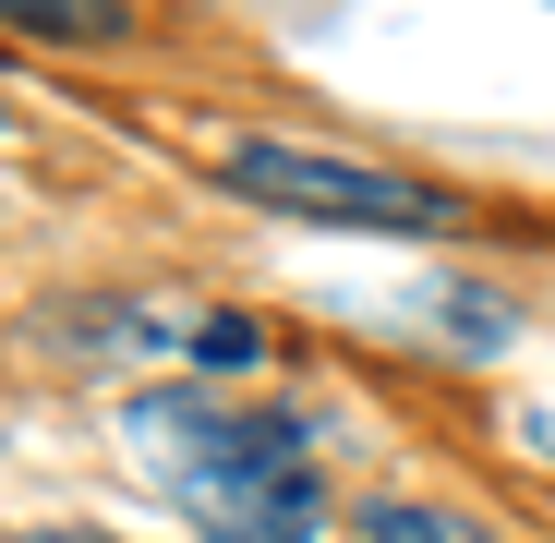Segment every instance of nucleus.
Wrapping results in <instances>:
<instances>
[{"mask_svg": "<svg viewBox=\"0 0 555 543\" xmlns=\"http://www.w3.org/2000/svg\"><path fill=\"white\" fill-rule=\"evenodd\" d=\"M133 460L169 483V507L218 531V543H314V460H302V423L266 411V399H194V387H157L133 399Z\"/></svg>", "mask_w": 555, "mask_h": 543, "instance_id": "f257e3e1", "label": "nucleus"}, {"mask_svg": "<svg viewBox=\"0 0 555 543\" xmlns=\"http://www.w3.org/2000/svg\"><path fill=\"white\" fill-rule=\"evenodd\" d=\"M362 543H495V531L447 519V507H362Z\"/></svg>", "mask_w": 555, "mask_h": 543, "instance_id": "20e7f679", "label": "nucleus"}, {"mask_svg": "<svg viewBox=\"0 0 555 543\" xmlns=\"http://www.w3.org/2000/svg\"><path fill=\"white\" fill-rule=\"evenodd\" d=\"M25 543H98V531H25Z\"/></svg>", "mask_w": 555, "mask_h": 543, "instance_id": "39448f33", "label": "nucleus"}, {"mask_svg": "<svg viewBox=\"0 0 555 543\" xmlns=\"http://www.w3.org/2000/svg\"><path fill=\"white\" fill-rule=\"evenodd\" d=\"M0 25L13 37H121L109 0H0Z\"/></svg>", "mask_w": 555, "mask_h": 543, "instance_id": "7ed1b4c3", "label": "nucleus"}, {"mask_svg": "<svg viewBox=\"0 0 555 543\" xmlns=\"http://www.w3.org/2000/svg\"><path fill=\"white\" fill-rule=\"evenodd\" d=\"M218 181L254 194V206H278V218H326V230H447V218H459L435 181L350 169V157H326V145H230Z\"/></svg>", "mask_w": 555, "mask_h": 543, "instance_id": "f03ea898", "label": "nucleus"}]
</instances>
